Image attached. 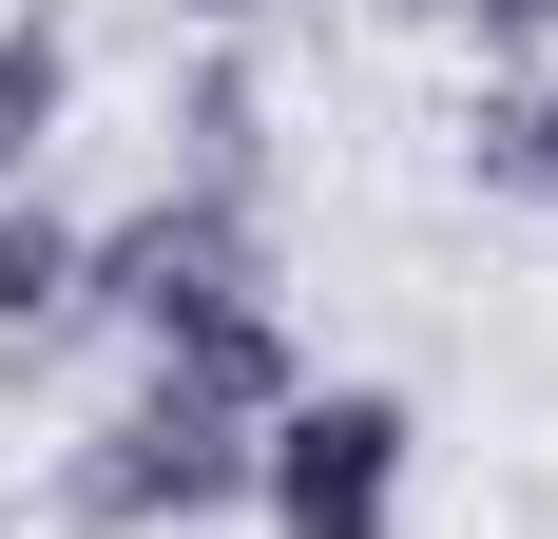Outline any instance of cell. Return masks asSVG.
Returning <instances> with one entry per match:
<instances>
[{
  "mask_svg": "<svg viewBox=\"0 0 558 539\" xmlns=\"http://www.w3.org/2000/svg\"><path fill=\"white\" fill-rule=\"evenodd\" d=\"M231 309H270V231H251V193H193V173H173L155 213L77 231V327H116L135 367L193 347V327H231Z\"/></svg>",
  "mask_w": 558,
  "mask_h": 539,
  "instance_id": "6da1fadb",
  "label": "cell"
},
{
  "mask_svg": "<svg viewBox=\"0 0 558 539\" xmlns=\"http://www.w3.org/2000/svg\"><path fill=\"white\" fill-rule=\"evenodd\" d=\"M404 385H308L251 424V520L270 539H404Z\"/></svg>",
  "mask_w": 558,
  "mask_h": 539,
  "instance_id": "7a4b0ae2",
  "label": "cell"
},
{
  "mask_svg": "<svg viewBox=\"0 0 558 539\" xmlns=\"http://www.w3.org/2000/svg\"><path fill=\"white\" fill-rule=\"evenodd\" d=\"M77 520L97 539H193V520H251V424H193L173 385H135L97 443H77Z\"/></svg>",
  "mask_w": 558,
  "mask_h": 539,
  "instance_id": "3957f363",
  "label": "cell"
},
{
  "mask_svg": "<svg viewBox=\"0 0 558 539\" xmlns=\"http://www.w3.org/2000/svg\"><path fill=\"white\" fill-rule=\"evenodd\" d=\"M135 385H173L193 424H270V405H308V347H289V309H231V327H193V347H155Z\"/></svg>",
  "mask_w": 558,
  "mask_h": 539,
  "instance_id": "277c9868",
  "label": "cell"
},
{
  "mask_svg": "<svg viewBox=\"0 0 558 539\" xmlns=\"http://www.w3.org/2000/svg\"><path fill=\"white\" fill-rule=\"evenodd\" d=\"M58 116H77V20H0V193H39V155H58Z\"/></svg>",
  "mask_w": 558,
  "mask_h": 539,
  "instance_id": "5b68a950",
  "label": "cell"
},
{
  "mask_svg": "<svg viewBox=\"0 0 558 539\" xmlns=\"http://www.w3.org/2000/svg\"><path fill=\"white\" fill-rule=\"evenodd\" d=\"M77 327V213L58 193H0V347Z\"/></svg>",
  "mask_w": 558,
  "mask_h": 539,
  "instance_id": "8992f818",
  "label": "cell"
},
{
  "mask_svg": "<svg viewBox=\"0 0 558 539\" xmlns=\"http://www.w3.org/2000/svg\"><path fill=\"white\" fill-rule=\"evenodd\" d=\"M404 20H444V39H482V58H520V39L558 20V0H404Z\"/></svg>",
  "mask_w": 558,
  "mask_h": 539,
  "instance_id": "52a82bcc",
  "label": "cell"
},
{
  "mask_svg": "<svg viewBox=\"0 0 558 539\" xmlns=\"http://www.w3.org/2000/svg\"><path fill=\"white\" fill-rule=\"evenodd\" d=\"M520 193H558V97H520Z\"/></svg>",
  "mask_w": 558,
  "mask_h": 539,
  "instance_id": "ba28073f",
  "label": "cell"
},
{
  "mask_svg": "<svg viewBox=\"0 0 558 539\" xmlns=\"http://www.w3.org/2000/svg\"><path fill=\"white\" fill-rule=\"evenodd\" d=\"M173 20H213V39H251V20H289V0H173Z\"/></svg>",
  "mask_w": 558,
  "mask_h": 539,
  "instance_id": "9c48e42d",
  "label": "cell"
}]
</instances>
